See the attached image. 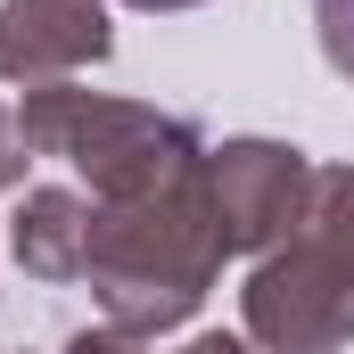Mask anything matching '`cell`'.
Listing matches in <instances>:
<instances>
[{
  "mask_svg": "<svg viewBox=\"0 0 354 354\" xmlns=\"http://www.w3.org/2000/svg\"><path fill=\"white\" fill-rule=\"evenodd\" d=\"M313 25H322V50H330V66L354 83V0H313Z\"/></svg>",
  "mask_w": 354,
  "mask_h": 354,
  "instance_id": "6da1fadb",
  "label": "cell"
}]
</instances>
